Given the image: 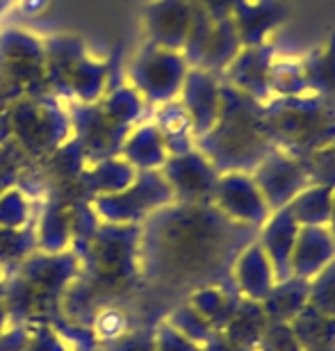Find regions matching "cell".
<instances>
[{
    "label": "cell",
    "instance_id": "9a60e30c",
    "mask_svg": "<svg viewBox=\"0 0 335 351\" xmlns=\"http://www.w3.org/2000/svg\"><path fill=\"white\" fill-rule=\"evenodd\" d=\"M44 53H46V85L48 91L60 98V101H71L69 94V75H71L75 62L82 55L89 53L85 41L73 34H53L44 39Z\"/></svg>",
    "mask_w": 335,
    "mask_h": 351
},
{
    "label": "cell",
    "instance_id": "5b68a950",
    "mask_svg": "<svg viewBox=\"0 0 335 351\" xmlns=\"http://www.w3.org/2000/svg\"><path fill=\"white\" fill-rule=\"evenodd\" d=\"M169 203H173V192L158 169L137 171L135 180L121 192L96 196L94 208L110 223H139Z\"/></svg>",
    "mask_w": 335,
    "mask_h": 351
},
{
    "label": "cell",
    "instance_id": "74e56055",
    "mask_svg": "<svg viewBox=\"0 0 335 351\" xmlns=\"http://www.w3.org/2000/svg\"><path fill=\"white\" fill-rule=\"evenodd\" d=\"M18 10L25 14V16H37L48 7V0H16Z\"/></svg>",
    "mask_w": 335,
    "mask_h": 351
},
{
    "label": "cell",
    "instance_id": "4dcf8cb0",
    "mask_svg": "<svg viewBox=\"0 0 335 351\" xmlns=\"http://www.w3.org/2000/svg\"><path fill=\"white\" fill-rule=\"evenodd\" d=\"M308 304L319 313L335 317V261H331L322 271L310 278Z\"/></svg>",
    "mask_w": 335,
    "mask_h": 351
},
{
    "label": "cell",
    "instance_id": "ab89813d",
    "mask_svg": "<svg viewBox=\"0 0 335 351\" xmlns=\"http://www.w3.org/2000/svg\"><path fill=\"white\" fill-rule=\"evenodd\" d=\"M14 3H16V0H0V16H3V14L10 10Z\"/></svg>",
    "mask_w": 335,
    "mask_h": 351
},
{
    "label": "cell",
    "instance_id": "484cf974",
    "mask_svg": "<svg viewBox=\"0 0 335 351\" xmlns=\"http://www.w3.org/2000/svg\"><path fill=\"white\" fill-rule=\"evenodd\" d=\"M301 351H335V317L319 313L310 304L290 322Z\"/></svg>",
    "mask_w": 335,
    "mask_h": 351
},
{
    "label": "cell",
    "instance_id": "cb8c5ba5",
    "mask_svg": "<svg viewBox=\"0 0 335 351\" xmlns=\"http://www.w3.org/2000/svg\"><path fill=\"white\" fill-rule=\"evenodd\" d=\"M101 108L106 114L123 128H135L139 121L146 119L151 105L139 96V91L128 82H108L106 94L101 98Z\"/></svg>",
    "mask_w": 335,
    "mask_h": 351
},
{
    "label": "cell",
    "instance_id": "7c38bea8",
    "mask_svg": "<svg viewBox=\"0 0 335 351\" xmlns=\"http://www.w3.org/2000/svg\"><path fill=\"white\" fill-rule=\"evenodd\" d=\"M178 101L183 103L187 114L192 119L194 135L201 137L212 128L219 114L221 103V78L203 69L192 66L187 71L183 89L178 94Z\"/></svg>",
    "mask_w": 335,
    "mask_h": 351
},
{
    "label": "cell",
    "instance_id": "52a82bcc",
    "mask_svg": "<svg viewBox=\"0 0 335 351\" xmlns=\"http://www.w3.org/2000/svg\"><path fill=\"white\" fill-rule=\"evenodd\" d=\"M256 187L260 189L264 203L269 210H281L295 199V196L310 185L308 173H306L301 160L288 156L281 149L267 153L253 171H251Z\"/></svg>",
    "mask_w": 335,
    "mask_h": 351
},
{
    "label": "cell",
    "instance_id": "d6a6232c",
    "mask_svg": "<svg viewBox=\"0 0 335 351\" xmlns=\"http://www.w3.org/2000/svg\"><path fill=\"white\" fill-rule=\"evenodd\" d=\"M258 351H301L290 322H269L264 328Z\"/></svg>",
    "mask_w": 335,
    "mask_h": 351
},
{
    "label": "cell",
    "instance_id": "e0dca14e",
    "mask_svg": "<svg viewBox=\"0 0 335 351\" xmlns=\"http://www.w3.org/2000/svg\"><path fill=\"white\" fill-rule=\"evenodd\" d=\"M335 261V237L329 226H301L292 251V276L310 280Z\"/></svg>",
    "mask_w": 335,
    "mask_h": 351
},
{
    "label": "cell",
    "instance_id": "ffe728a7",
    "mask_svg": "<svg viewBox=\"0 0 335 351\" xmlns=\"http://www.w3.org/2000/svg\"><path fill=\"white\" fill-rule=\"evenodd\" d=\"M308 294L310 280L290 276L285 280H276V285L260 304L269 322H292L308 306Z\"/></svg>",
    "mask_w": 335,
    "mask_h": 351
},
{
    "label": "cell",
    "instance_id": "4fadbf2b",
    "mask_svg": "<svg viewBox=\"0 0 335 351\" xmlns=\"http://www.w3.org/2000/svg\"><path fill=\"white\" fill-rule=\"evenodd\" d=\"M299 228L301 226L297 223L288 206L274 210L267 217V221L258 228L256 242L267 254L271 267H274L276 280H285L292 276V251H295Z\"/></svg>",
    "mask_w": 335,
    "mask_h": 351
},
{
    "label": "cell",
    "instance_id": "ac0fdd59",
    "mask_svg": "<svg viewBox=\"0 0 335 351\" xmlns=\"http://www.w3.org/2000/svg\"><path fill=\"white\" fill-rule=\"evenodd\" d=\"M119 156L137 171H158L169 158V151H166L156 123L151 119H144L125 135Z\"/></svg>",
    "mask_w": 335,
    "mask_h": 351
},
{
    "label": "cell",
    "instance_id": "8d00e7d4",
    "mask_svg": "<svg viewBox=\"0 0 335 351\" xmlns=\"http://www.w3.org/2000/svg\"><path fill=\"white\" fill-rule=\"evenodd\" d=\"M203 351H247V349L233 345V342H230L221 331H214L210 335V340L203 345Z\"/></svg>",
    "mask_w": 335,
    "mask_h": 351
},
{
    "label": "cell",
    "instance_id": "9c48e42d",
    "mask_svg": "<svg viewBox=\"0 0 335 351\" xmlns=\"http://www.w3.org/2000/svg\"><path fill=\"white\" fill-rule=\"evenodd\" d=\"M162 176L169 182L173 201L178 203H206L212 201L219 171L203 153L192 149L180 156H169L162 165Z\"/></svg>",
    "mask_w": 335,
    "mask_h": 351
},
{
    "label": "cell",
    "instance_id": "8992f818",
    "mask_svg": "<svg viewBox=\"0 0 335 351\" xmlns=\"http://www.w3.org/2000/svg\"><path fill=\"white\" fill-rule=\"evenodd\" d=\"M66 112L71 119V128L75 130V142L82 146L85 160L101 162L114 158L121 151L125 135L132 128H123L106 114L101 103H78L66 101Z\"/></svg>",
    "mask_w": 335,
    "mask_h": 351
},
{
    "label": "cell",
    "instance_id": "7402d4cb",
    "mask_svg": "<svg viewBox=\"0 0 335 351\" xmlns=\"http://www.w3.org/2000/svg\"><path fill=\"white\" fill-rule=\"evenodd\" d=\"M242 41L240 34H237L233 21L223 19V21H214L212 32L208 37L203 53L197 62V69H203V71H210L214 75H219L226 71V66L233 62V58L240 53Z\"/></svg>",
    "mask_w": 335,
    "mask_h": 351
},
{
    "label": "cell",
    "instance_id": "3957f363",
    "mask_svg": "<svg viewBox=\"0 0 335 351\" xmlns=\"http://www.w3.org/2000/svg\"><path fill=\"white\" fill-rule=\"evenodd\" d=\"M190 69L180 51L144 41L128 64V85L135 87L151 108H158L178 98Z\"/></svg>",
    "mask_w": 335,
    "mask_h": 351
},
{
    "label": "cell",
    "instance_id": "5bb4252c",
    "mask_svg": "<svg viewBox=\"0 0 335 351\" xmlns=\"http://www.w3.org/2000/svg\"><path fill=\"white\" fill-rule=\"evenodd\" d=\"M230 21L242 46H260L267 44L269 34L288 21V5L283 0H244Z\"/></svg>",
    "mask_w": 335,
    "mask_h": 351
},
{
    "label": "cell",
    "instance_id": "1f68e13d",
    "mask_svg": "<svg viewBox=\"0 0 335 351\" xmlns=\"http://www.w3.org/2000/svg\"><path fill=\"white\" fill-rule=\"evenodd\" d=\"M301 165L308 173L310 185L335 187V139L324 149L315 151L310 158L301 160Z\"/></svg>",
    "mask_w": 335,
    "mask_h": 351
},
{
    "label": "cell",
    "instance_id": "603a6c76",
    "mask_svg": "<svg viewBox=\"0 0 335 351\" xmlns=\"http://www.w3.org/2000/svg\"><path fill=\"white\" fill-rule=\"evenodd\" d=\"M137 169L132 165H128L121 156L101 160L94 162L92 169L80 173V185L87 194H92L94 199L103 194H116L121 192L135 180Z\"/></svg>",
    "mask_w": 335,
    "mask_h": 351
},
{
    "label": "cell",
    "instance_id": "d590c367",
    "mask_svg": "<svg viewBox=\"0 0 335 351\" xmlns=\"http://www.w3.org/2000/svg\"><path fill=\"white\" fill-rule=\"evenodd\" d=\"M194 3H199L203 7V10L210 14L212 21H223V19L233 16V12L244 3V0H194Z\"/></svg>",
    "mask_w": 335,
    "mask_h": 351
},
{
    "label": "cell",
    "instance_id": "7a4b0ae2",
    "mask_svg": "<svg viewBox=\"0 0 335 351\" xmlns=\"http://www.w3.org/2000/svg\"><path fill=\"white\" fill-rule=\"evenodd\" d=\"M262 119L276 149L297 160L310 158L335 139V103L310 91L269 98L262 105Z\"/></svg>",
    "mask_w": 335,
    "mask_h": 351
},
{
    "label": "cell",
    "instance_id": "f546056e",
    "mask_svg": "<svg viewBox=\"0 0 335 351\" xmlns=\"http://www.w3.org/2000/svg\"><path fill=\"white\" fill-rule=\"evenodd\" d=\"M169 324L176 328L178 333H183L185 338L197 342V345H206V342L210 340V335L214 333L210 322H208L201 313L194 311V306L190 304V301L183 306H178L176 311L171 313Z\"/></svg>",
    "mask_w": 335,
    "mask_h": 351
},
{
    "label": "cell",
    "instance_id": "4316f807",
    "mask_svg": "<svg viewBox=\"0 0 335 351\" xmlns=\"http://www.w3.org/2000/svg\"><path fill=\"white\" fill-rule=\"evenodd\" d=\"M299 62H301L310 94L335 103V34H331V39L324 46L310 51Z\"/></svg>",
    "mask_w": 335,
    "mask_h": 351
},
{
    "label": "cell",
    "instance_id": "30bf717a",
    "mask_svg": "<svg viewBox=\"0 0 335 351\" xmlns=\"http://www.w3.org/2000/svg\"><path fill=\"white\" fill-rule=\"evenodd\" d=\"M274 60L276 48L269 41L260 46H242L240 53L226 66V71L221 73V80L228 82L230 87L244 91L247 96L256 98V101L267 103L271 98L269 75Z\"/></svg>",
    "mask_w": 335,
    "mask_h": 351
},
{
    "label": "cell",
    "instance_id": "d6986e66",
    "mask_svg": "<svg viewBox=\"0 0 335 351\" xmlns=\"http://www.w3.org/2000/svg\"><path fill=\"white\" fill-rule=\"evenodd\" d=\"M151 121L156 123V128L162 135V142L166 146V151H169V156H180V153L194 149L197 135H194L192 128V119L178 98L158 105Z\"/></svg>",
    "mask_w": 335,
    "mask_h": 351
},
{
    "label": "cell",
    "instance_id": "f35d334b",
    "mask_svg": "<svg viewBox=\"0 0 335 351\" xmlns=\"http://www.w3.org/2000/svg\"><path fill=\"white\" fill-rule=\"evenodd\" d=\"M329 230L335 237V187H333V208H331V219H329Z\"/></svg>",
    "mask_w": 335,
    "mask_h": 351
},
{
    "label": "cell",
    "instance_id": "ba28073f",
    "mask_svg": "<svg viewBox=\"0 0 335 351\" xmlns=\"http://www.w3.org/2000/svg\"><path fill=\"white\" fill-rule=\"evenodd\" d=\"M212 206L237 223L251 228H260L271 215L264 203L260 189L256 187L249 171H226L219 173V180L212 192Z\"/></svg>",
    "mask_w": 335,
    "mask_h": 351
},
{
    "label": "cell",
    "instance_id": "f1b7e54d",
    "mask_svg": "<svg viewBox=\"0 0 335 351\" xmlns=\"http://www.w3.org/2000/svg\"><path fill=\"white\" fill-rule=\"evenodd\" d=\"M271 98L274 96H301L308 94L306 75L299 60H274L269 75Z\"/></svg>",
    "mask_w": 335,
    "mask_h": 351
},
{
    "label": "cell",
    "instance_id": "83f0119b",
    "mask_svg": "<svg viewBox=\"0 0 335 351\" xmlns=\"http://www.w3.org/2000/svg\"><path fill=\"white\" fill-rule=\"evenodd\" d=\"M299 226H329L333 208V187L308 185L288 203Z\"/></svg>",
    "mask_w": 335,
    "mask_h": 351
},
{
    "label": "cell",
    "instance_id": "6da1fadb",
    "mask_svg": "<svg viewBox=\"0 0 335 351\" xmlns=\"http://www.w3.org/2000/svg\"><path fill=\"white\" fill-rule=\"evenodd\" d=\"M262 105L264 103L221 80L217 121L206 135L197 137L194 149L203 153L219 173H251L267 153L276 149L264 128Z\"/></svg>",
    "mask_w": 335,
    "mask_h": 351
},
{
    "label": "cell",
    "instance_id": "d4e9b609",
    "mask_svg": "<svg viewBox=\"0 0 335 351\" xmlns=\"http://www.w3.org/2000/svg\"><path fill=\"white\" fill-rule=\"evenodd\" d=\"M267 324H269V319L262 311L260 301L244 297L240 301V306H237L233 319L228 322V326L223 328L221 333L237 347H242L247 351H258V342H260Z\"/></svg>",
    "mask_w": 335,
    "mask_h": 351
},
{
    "label": "cell",
    "instance_id": "2e32d148",
    "mask_svg": "<svg viewBox=\"0 0 335 351\" xmlns=\"http://www.w3.org/2000/svg\"><path fill=\"white\" fill-rule=\"evenodd\" d=\"M230 276H233L242 297L253 301H262L271 292V287L276 285L274 267H271L267 254L256 240L247 244L240 251V256L235 258Z\"/></svg>",
    "mask_w": 335,
    "mask_h": 351
},
{
    "label": "cell",
    "instance_id": "836d02e7",
    "mask_svg": "<svg viewBox=\"0 0 335 351\" xmlns=\"http://www.w3.org/2000/svg\"><path fill=\"white\" fill-rule=\"evenodd\" d=\"M27 201L21 189H10L0 196V226L7 228H16L27 219Z\"/></svg>",
    "mask_w": 335,
    "mask_h": 351
},
{
    "label": "cell",
    "instance_id": "e575fe53",
    "mask_svg": "<svg viewBox=\"0 0 335 351\" xmlns=\"http://www.w3.org/2000/svg\"><path fill=\"white\" fill-rule=\"evenodd\" d=\"M156 351H203V345H197L183 333H178L169 322L158 328Z\"/></svg>",
    "mask_w": 335,
    "mask_h": 351
},
{
    "label": "cell",
    "instance_id": "44dd1931",
    "mask_svg": "<svg viewBox=\"0 0 335 351\" xmlns=\"http://www.w3.org/2000/svg\"><path fill=\"white\" fill-rule=\"evenodd\" d=\"M112 66L108 62L96 60L89 53L75 62L71 75H69V94L71 101L78 103H99L108 89Z\"/></svg>",
    "mask_w": 335,
    "mask_h": 351
},
{
    "label": "cell",
    "instance_id": "277c9868",
    "mask_svg": "<svg viewBox=\"0 0 335 351\" xmlns=\"http://www.w3.org/2000/svg\"><path fill=\"white\" fill-rule=\"evenodd\" d=\"M10 132L18 137L25 151H55L71 132L66 105L53 94L23 96L10 108Z\"/></svg>",
    "mask_w": 335,
    "mask_h": 351
},
{
    "label": "cell",
    "instance_id": "8fae6325",
    "mask_svg": "<svg viewBox=\"0 0 335 351\" xmlns=\"http://www.w3.org/2000/svg\"><path fill=\"white\" fill-rule=\"evenodd\" d=\"M192 14V0H149L142 12L146 41L183 53Z\"/></svg>",
    "mask_w": 335,
    "mask_h": 351
}]
</instances>
